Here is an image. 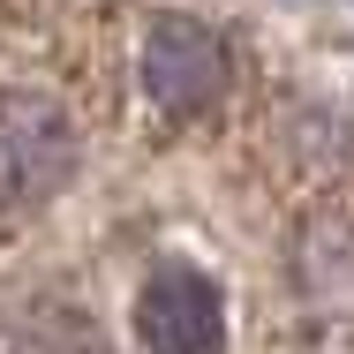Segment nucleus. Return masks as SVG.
<instances>
[{
	"label": "nucleus",
	"instance_id": "obj_1",
	"mask_svg": "<svg viewBox=\"0 0 354 354\" xmlns=\"http://www.w3.org/2000/svg\"><path fill=\"white\" fill-rule=\"evenodd\" d=\"M68 174H75V121L61 113V98L8 91L0 98V204L8 212L53 204Z\"/></svg>",
	"mask_w": 354,
	"mask_h": 354
},
{
	"label": "nucleus",
	"instance_id": "obj_2",
	"mask_svg": "<svg viewBox=\"0 0 354 354\" xmlns=\"http://www.w3.org/2000/svg\"><path fill=\"white\" fill-rule=\"evenodd\" d=\"M226 75H234V53L204 15H158L143 30V91H151L158 113L189 121V113L218 106Z\"/></svg>",
	"mask_w": 354,
	"mask_h": 354
},
{
	"label": "nucleus",
	"instance_id": "obj_3",
	"mask_svg": "<svg viewBox=\"0 0 354 354\" xmlns=\"http://www.w3.org/2000/svg\"><path fill=\"white\" fill-rule=\"evenodd\" d=\"M136 339L151 354H218L226 347V301L196 264H158L136 294Z\"/></svg>",
	"mask_w": 354,
	"mask_h": 354
},
{
	"label": "nucleus",
	"instance_id": "obj_4",
	"mask_svg": "<svg viewBox=\"0 0 354 354\" xmlns=\"http://www.w3.org/2000/svg\"><path fill=\"white\" fill-rule=\"evenodd\" d=\"M8 354H113V339L75 301H30L8 332Z\"/></svg>",
	"mask_w": 354,
	"mask_h": 354
}]
</instances>
